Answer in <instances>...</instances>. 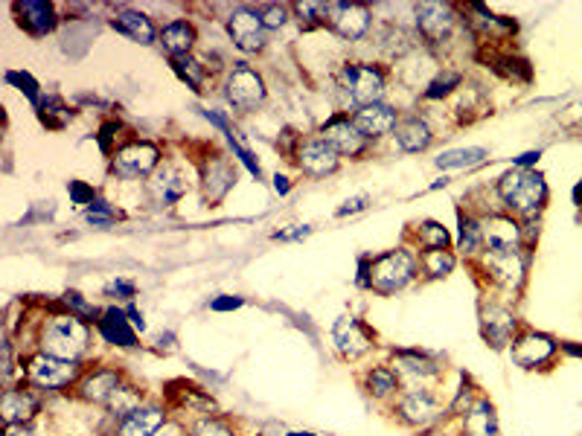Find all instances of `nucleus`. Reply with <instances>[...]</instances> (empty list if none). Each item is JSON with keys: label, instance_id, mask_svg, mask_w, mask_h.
<instances>
[{"label": "nucleus", "instance_id": "obj_1", "mask_svg": "<svg viewBox=\"0 0 582 436\" xmlns=\"http://www.w3.org/2000/svg\"><path fill=\"white\" fill-rule=\"evenodd\" d=\"M41 349L53 358L76 360L88 349V326L76 315H56L41 329Z\"/></svg>", "mask_w": 582, "mask_h": 436}, {"label": "nucleus", "instance_id": "obj_2", "mask_svg": "<svg viewBox=\"0 0 582 436\" xmlns=\"http://www.w3.org/2000/svg\"><path fill=\"white\" fill-rule=\"evenodd\" d=\"M498 192H501L504 201L522 216H533L536 209L544 204V195H548L542 174L539 172H527V169L506 172L501 178V183H498Z\"/></svg>", "mask_w": 582, "mask_h": 436}, {"label": "nucleus", "instance_id": "obj_3", "mask_svg": "<svg viewBox=\"0 0 582 436\" xmlns=\"http://www.w3.org/2000/svg\"><path fill=\"white\" fill-rule=\"evenodd\" d=\"M414 277V256L407 251H390L385 256H379L370 268V285L381 294L399 291L402 285H407Z\"/></svg>", "mask_w": 582, "mask_h": 436}, {"label": "nucleus", "instance_id": "obj_4", "mask_svg": "<svg viewBox=\"0 0 582 436\" xmlns=\"http://www.w3.org/2000/svg\"><path fill=\"white\" fill-rule=\"evenodd\" d=\"M341 87L358 105H376L385 96V73L370 65H346L341 70Z\"/></svg>", "mask_w": 582, "mask_h": 436}, {"label": "nucleus", "instance_id": "obj_5", "mask_svg": "<svg viewBox=\"0 0 582 436\" xmlns=\"http://www.w3.org/2000/svg\"><path fill=\"white\" fill-rule=\"evenodd\" d=\"M30 378L39 384V387H47V390H58V387H67V384L76 378L79 367L73 364V360H65V358H53V355H35L30 358Z\"/></svg>", "mask_w": 582, "mask_h": 436}, {"label": "nucleus", "instance_id": "obj_6", "mask_svg": "<svg viewBox=\"0 0 582 436\" xmlns=\"http://www.w3.org/2000/svg\"><path fill=\"white\" fill-rule=\"evenodd\" d=\"M228 99L233 108H254L265 99V85L259 79V73H254L251 67H237L228 79Z\"/></svg>", "mask_w": 582, "mask_h": 436}, {"label": "nucleus", "instance_id": "obj_7", "mask_svg": "<svg viewBox=\"0 0 582 436\" xmlns=\"http://www.w3.org/2000/svg\"><path fill=\"white\" fill-rule=\"evenodd\" d=\"M230 35H233V44L245 53H256V49H263L265 44V27H263V18H259V12H251V9H237L230 15Z\"/></svg>", "mask_w": 582, "mask_h": 436}, {"label": "nucleus", "instance_id": "obj_8", "mask_svg": "<svg viewBox=\"0 0 582 436\" xmlns=\"http://www.w3.org/2000/svg\"><path fill=\"white\" fill-rule=\"evenodd\" d=\"M327 15L332 21V27L350 41L364 39L370 30V9L362 4H329Z\"/></svg>", "mask_w": 582, "mask_h": 436}, {"label": "nucleus", "instance_id": "obj_9", "mask_svg": "<svg viewBox=\"0 0 582 436\" xmlns=\"http://www.w3.org/2000/svg\"><path fill=\"white\" fill-rule=\"evenodd\" d=\"M518 224L506 216H489L484 224H480V242L489 247V254H510L515 251L518 245Z\"/></svg>", "mask_w": 582, "mask_h": 436}, {"label": "nucleus", "instance_id": "obj_10", "mask_svg": "<svg viewBox=\"0 0 582 436\" xmlns=\"http://www.w3.org/2000/svg\"><path fill=\"white\" fill-rule=\"evenodd\" d=\"M157 148L152 143H131L126 148H120L114 157V169L126 178H140V174H148L157 166Z\"/></svg>", "mask_w": 582, "mask_h": 436}, {"label": "nucleus", "instance_id": "obj_11", "mask_svg": "<svg viewBox=\"0 0 582 436\" xmlns=\"http://www.w3.org/2000/svg\"><path fill=\"white\" fill-rule=\"evenodd\" d=\"M297 164H300L303 172L320 178V174H329L338 169V152L324 140V137H318V140L303 143L300 155H297Z\"/></svg>", "mask_w": 582, "mask_h": 436}, {"label": "nucleus", "instance_id": "obj_12", "mask_svg": "<svg viewBox=\"0 0 582 436\" xmlns=\"http://www.w3.org/2000/svg\"><path fill=\"white\" fill-rule=\"evenodd\" d=\"M416 23H419V32H423L428 41H443L454 27V15H452V9L443 4H419Z\"/></svg>", "mask_w": 582, "mask_h": 436}, {"label": "nucleus", "instance_id": "obj_13", "mask_svg": "<svg viewBox=\"0 0 582 436\" xmlns=\"http://www.w3.org/2000/svg\"><path fill=\"white\" fill-rule=\"evenodd\" d=\"M324 140L336 148L338 155H362L364 152V134L358 131L350 120H332L324 126Z\"/></svg>", "mask_w": 582, "mask_h": 436}, {"label": "nucleus", "instance_id": "obj_14", "mask_svg": "<svg viewBox=\"0 0 582 436\" xmlns=\"http://www.w3.org/2000/svg\"><path fill=\"white\" fill-rule=\"evenodd\" d=\"M148 190H152L157 204H175L178 198L187 192V178H184V172L178 166H164L152 174Z\"/></svg>", "mask_w": 582, "mask_h": 436}, {"label": "nucleus", "instance_id": "obj_15", "mask_svg": "<svg viewBox=\"0 0 582 436\" xmlns=\"http://www.w3.org/2000/svg\"><path fill=\"white\" fill-rule=\"evenodd\" d=\"M353 126L362 131L364 137H381L388 134L390 129H396V111L388 105H364L358 114L353 117Z\"/></svg>", "mask_w": 582, "mask_h": 436}, {"label": "nucleus", "instance_id": "obj_16", "mask_svg": "<svg viewBox=\"0 0 582 436\" xmlns=\"http://www.w3.org/2000/svg\"><path fill=\"white\" fill-rule=\"evenodd\" d=\"M332 334H336V343H338L344 358H358L370 349V334L364 332V326L355 317H341Z\"/></svg>", "mask_w": 582, "mask_h": 436}, {"label": "nucleus", "instance_id": "obj_17", "mask_svg": "<svg viewBox=\"0 0 582 436\" xmlns=\"http://www.w3.org/2000/svg\"><path fill=\"white\" fill-rule=\"evenodd\" d=\"M237 183V172L228 164V157H210V164L204 166V195L210 201H219V198H225V192L230 186Z\"/></svg>", "mask_w": 582, "mask_h": 436}, {"label": "nucleus", "instance_id": "obj_18", "mask_svg": "<svg viewBox=\"0 0 582 436\" xmlns=\"http://www.w3.org/2000/svg\"><path fill=\"white\" fill-rule=\"evenodd\" d=\"M0 414H4L6 425H23L39 414V398L27 390H6L4 402H0Z\"/></svg>", "mask_w": 582, "mask_h": 436}, {"label": "nucleus", "instance_id": "obj_19", "mask_svg": "<svg viewBox=\"0 0 582 436\" xmlns=\"http://www.w3.org/2000/svg\"><path fill=\"white\" fill-rule=\"evenodd\" d=\"M164 425H166V422H164V410L140 407V410H134L131 416L122 419L117 436H155Z\"/></svg>", "mask_w": 582, "mask_h": 436}, {"label": "nucleus", "instance_id": "obj_20", "mask_svg": "<svg viewBox=\"0 0 582 436\" xmlns=\"http://www.w3.org/2000/svg\"><path fill=\"white\" fill-rule=\"evenodd\" d=\"M111 27H114L117 32H122V35H129V39H134V41H140V44H152L155 41L152 21H148L146 15H140V12H131V9L117 12V15L111 18Z\"/></svg>", "mask_w": 582, "mask_h": 436}, {"label": "nucleus", "instance_id": "obj_21", "mask_svg": "<svg viewBox=\"0 0 582 436\" xmlns=\"http://www.w3.org/2000/svg\"><path fill=\"white\" fill-rule=\"evenodd\" d=\"M129 315L126 311H117V308H108L103 320H99V332L108 343H120V346H134L138 334H134L131 320H126Z\"/></svg>", "mask_w": 582, "mask_h": 436}, {"label": "nucleus", "instance_id": "obj_22", "mask_svg": "<svg viewBox=\"0 0 582 436\" xmlns=\"http://www.w3.org/2000/svg\"><path fill=\"white\" fill-rule=\"evenodd\" d=\"M551 355H553V343L548 338H542V334H524V338L513 346L515 364H522V367H539Z\"/></svg>", "mask_w": 582, "mask_h": 436}, {"label": "nucleus", "instance_id": "obj_23", "mask_svg": "<svg viewBox=\"0 0 582 436\" xmlns=\"http://www.w3.org/2000/svg\"><path fill=\"white\" fill-rule=\"evenodd\" d=\"M399 414L407 419V422H414V425H425V422H431L437 414H440V407L434 402V396L425 393V390H414V393H407L402 398V405H399Z\"/></svg>", "mask_w": 582, "mask_h": 436}, {"label": "nucleus", "instance_id": "obj_24", "mask_svg": "<svg viewBox=\"0 0 582 436\" xmlns=\"http://www.w3.org/2000/svg\"><path fill=\"white\" fill-rule=\"evenodd\" d=\"M15 9H18V15H21V23L30 32L44 35V32L53 30V23H56L53 6L44 4V0H23V4H18Z\"/></svg>", "mask_w": 582, "mask_h": 436}, {"label": "nucleus", "instance_id": "obj_25", "mask_svg": "<svg viewBox=\"0 0 582 436\" xmlns=\"http://www.w3.org/2000/svg\"><path fill=\"white\" fill-rule=\"evenodd\" d=\"M396 143H399L405 152H425L431 146V129L425 120L411 117L405 120L399 129H396Z\"/></svg>", "mask_w": 582, "mask_h": 436}, {"label": "nucleus", "instance_id": "obj_26", "mask_svg": "<svg viewBox=\"0 0 582 436\" xmlns=\"http://www.w3.org/2000/svg\"><path fill=\"white\" fill-rule=\"evenodd\" d=\"M117 387H120V376L114 369H96L94 376L82 381V396L88 402H108Z\"/></svg>", "mask_w": 582, "mask_h": 436}, {"label": "nucleus", "instance_id": "obj_27", "mask_svg": "<svg viewBox=\"0 0 582 436\" xmlns=\"http://www.w3.org/2000/svg\"><path fill=\"white\" fill-rule=\"evenodd\" d=\"M489 268L495 273V280H501L504 285H518L524 277V259L518 256V251L489 254Z\"/></svg>", "mask_w": 582, "mask_h": 436}, {"label": "nucleus", "instance_id": "obj_28", "mask_svg": "<svg viewBox=\"0 0 582 436\" xmlns=\"http://www.w3.org/2000/svg\"><path fill=\"white\" fill-rule=\"evenodd\" d=\"M160 41H164V47L175 58H184L193 49V44H195V30L190 27L187 21H175V23H169V27H164Z\"/></svg>", "mask_w": 582, "mask_h": 436}, {"label": "nucleus", "instance_id": "obj_29", "mask_svg": "<svg viewBox=\"0 0 582 436\" xmlns=\"http://www.w3.org/2000/svg\"><path fill=\"white\" fill-rule=\"evenodd\" d=\"M484 326H487V338L495 346H504L510 341V334L515 332V317L504 308H487L484 311Z\"/></svg>", "mask_w": 582, "mask_h": 436}, {"label": "nucleus", "instance_id": "obj_30", "mask_svg": "<svg viewBox=\"0 0 582 436\" xmlns=\"http://www.w3.org/2000/svg\"><path fill=\"white\" fill-rule=\"evenodd\" d=\"M396 372H402L407 378H431L437 376V360H431L425 355H416V352H399L393 358Z\"/></svg>", "mask_w": 582, "mask_h": 436}, {"label": "nucleus", "instance_id": "obj_31", "mask_svg": "<svg viewBox=\"0 0 582 436\" xmlns=\"http://www.w3.org/2000/svg\"><path fill=\"white\" fill-rule=\"evenodd\" d=\"M466 433L469 436H495V414L489 402H478L466 414Z\"/></svg>", "mask_w": 582, "mask_h": 436}, {"label": "nucleus", "instance_id": "obj_32", "mask_svg": "<svg viewBox=\"0 0 582 436\" xmlns=\"http://www.w3.org/2000/svg\"><path fill=\"white\" fill-rule=\"evenodd\" d=\"M487 157L484 148H454V152H445L437 157L440 169H463V166H475Z\"/></svg>", "mask_w": 582, "mask_h": 436}, {"label": "nucleus", "instance_id": "obj_33", "mask_svg": "<svg viewBox=\"0 0 582 436\" xmlns=\"http://www.w3.org/2000/svg\"><path fill=\"white\" fill-rule=\"evenodd\" d=\"M111 407V414L114 416H131L134 410H140V393L138 390H131V387H117L114 393H111V398L105 402Z\"/></svg>", "mask_w": 582, "mask_h": 436}, {"label": "nucleus", "instance_id": "obj_34", "mask_svg": "<svg viewBox=\"0 0 582 436\" xmlns=\"http://www.w3.org/2000/svg\"><path fill=\"white\" fill-rule=\"evenodd\" d=\"M419 245H423L425 251H445V245H449V230L437 221L419 224Z\"/></svg>", "mask_w": 582, "mask_h": 436}, {"label": "nucleus", "instance_id": "obj_35", "mask_svg": "<svg viewBox=\"0 0 582 436\" xmlns=\"http://www.w3.org/2000/svg\"><path fill=\"white\" fill-rule=\"evenodd\" d=\"M423 268L431 273V277H445V273L454 268V256L449 251H425Z\"/></svg>", "mask_w": 582, "mask_h": 436}, {"label": "nucleus", "instance_id": "obj_36", "mask_svg": "<svg viewBox=\"0 0 582 436\" xmlns=\"http://www.w3.org/2000/svg\"><path fill=\"white\" fill-rule=\"evenodd\" d=\"M367 387H370V393H373V396H390L396 390V376H393L390 369H385V367L373 369L367 376Z\"/></svg>", "mask_w": 582, "mask_h": 436}, {"label": "nucleus", "instance_id": "obj_37", "mask_svg": "<svg viewBox=\"0 0 582 436\" xmlns=\"http://www.w3.org/2000/svg\"><path fill=\"white\" fill-rule=\"evenodd\" d=\"M175 70H178L181 76L195 87V91H198V87H201V82H204V70H201V65H198V61H193V58H175Z\"/></svg>", "mask_w": 582, "mask_h": 436}, {"label": "nucleus", "instance_id": "obj_38", "mask_svg": "<svg viewBox=\"0 0 582 436\" xmlns=\"http://www.w3.org/2000/svg\"><path fill=\"white\" fill-rule=\"evenodd\" d=\"M193 436H233V431L228 422H221V419H201L195 425Z\"/></svg>", "mask_w": 582, "mask_h": 436}, {"label": "nucleus", "instance_id": "obj_39", "mask_svg": "<svg viewBox=\"0 0 582 436\" xmlns=\"http://www.w3.org/2000/svg\"><path fill=\"white\" fill-rule=\"evenodd\" d=\"M461 85V76H457V73H452V70H445L443 76H437L434 82H431V87H428V96L431 99H437V96H445L452 91V87H457Z\"/></svg>", "mask_w": 582, "mask_h": 436}, {"label": "nucleus", "instance_id": "obj_40", "mask_svg": "<svg viewBox=\"0 0 582 436\" xmlns=\"http://www.w3.org/2000/svg\"><path fill=\"white\" fill-rule=\"evenodd\" d=\"M461 245H463V251H478L480 245V224L475 221H463V227H461Z\"/></svg>", "mask_w": 582, "mask_h": 436}, {"label": "nucleus", "instance_id": "obj_41", "mask_svg": "<svg viewBox=\"0 0 582 436\" xmlns=\"http://www.w3.org/2000/svg\"><path fill=\"white\" fill-rule=\"evenodd\" d=\"M65 303H67V308H70V315H76V317H96V308L85 303L82 294H76V291L65 294Z\"/></svg>", "mask_w": 582, "mask_h": 436}, {"label": "nucleus", "instance_id": "obj_42", "mask_svg": "<svg viewBox=\"0 0 582 436\" xmlns=\"http://www.w3.org/2000/svg\"><path fill=\"white\" fill-rule=\"evenodd\" d=\"M259 18H263L265 30H277L286 23V6H265L263 12H259Z\"/></svg>", "mask_w": 582, "mask_h": 436}, {"label": "nucleus", "instance_id": "obj_43", "mask_svg": "<svg viewBox=\"0 0 582 436\" xmlns=\"http://www.w3.org/2000/svg\"><path fill=\"white\" fill-rule=\"evenodd\" d=\"M9 82H15L21 85V91H27V96L32 99V102H39V85H35L27 73H9Z\"/></svg>", "mask_w": 582, "mask_h": 436}, {"label": "nucleus", "instance_id": "obj_44", "mask_svg": "<svg viewBox=\"0 0 582 436\" xmlns=\"http://www.w3.org/2000/svg\"><path fill=\"white\" fill-rule=\"evenodd\" d=\"M70 198L76 204H94V190L85 186L82 181H70Z\"/></svg>", "mask_w": 582, "mask_h": 436}, {"label": "nucleus", "instance_id": "obj_45", "mask_svg": "<svg viewBox=\"0 0 582 436\" xmlns=\"http://www.w3.org/2000/svg\"><path fill=\"white\" fill-rule=\"evenodd\" d=\"M367 207V198H353V201H346V207L338 209V216H346V213H358V209H364Z\"/></svg>", "mask_w": 582, "mask_h": 436}, {"label": "nucleus", "instance_id": "obj_46", "mask_svg": "<svg viewBox=\"0 0 582 436\" xmlns=\"http://www.w3.org/2000/svg\"><path fill=\"white\" fill-rule=\"evenodd\" d=\"M242 300H237V297H221V300H213V308L216 311H228V308H239Z\"/></svg>", "mask_w": 582, "mask_h": 436}, {"label": "nucleus", "instance_id": "obj_47", "mask_svg": "<svg viewBox=\"0 0 582 436\" xmlns=\"http://www.w3.org/2000/svg\"><path fill=\"white\" fill-rule=\"evenodd\" d=\"M4 436H32L27 425H6V433Z\"/></svg>", "mask_w": 582, "mask_h": 436}, {"label": "nucleus", "instance_id": "obj_48", "mask_svg": "<svg viewBox=\"0 0 582 436\" xmlns=\"http://www.w3.org/2000/svg\"><path fill=\"white\" fill-rule=\"evenodd\" d=\"M108 291H111V294H117V291H120V294H126V297H131V294H134V289H131L129 282H114Z\"/></svg>", "mask_w": 582, "mask_h": 436}, {"label": "nucleus", "instance_id": "obj_49", "mask_svg": "<svg viewBox=\"0 0 582 436\" xmlns=\"http://www.w3.org/2000/svg\"><path fill=\"white\" fill-rule=\"evenodd\" d=\"M155 436H187V433H184L178 425H164V428H160Z\"/></svg>", "mask_w": 582, "mask_h": 436}, {"label": "nucleus", "instance_id": "obj_50", "mask_svg": "<svg viewBox=\"0 0 582 436\" xmlns=\"http://www.w3.org/2000/svg\"><path fill=\"white\" fill-rule=\"evenodd\" d=\"M536 160H539V152H527V155L518 157V169H524V166H530V164H536Z\"/></svg>", "mask_w": 582, "mask_h": 436}, {"label": "nucleus", "instance_id": "obj_51", "mask_svg": "<svg viewBox=\"0 0 582 436\" xmlns=\"http://www.w3.org/2000/svg\"><path fill=\"white\" fill-rule=\"evenodd\" d=\"M126 315L131 317V326H134V329H140V332L146 329V323H143V317H140V315H138V311H134V308H129V311H126Z\"/></svg>", "mask_w": 582, "mask_h": 436}, {"label": "nucleus", "instance_id": "obj_52", "mask_svg": "<svg viewBox=\"0 0 582 436\" xmlns=\"http://www.w3.org/2000/svg\"><path fill=\"white\" fill-rule=\"evenodd\" d=\"M274 190L277 192H289V178H280V174H277V178H274Z\"/></svg>", "mask_w": 582, "mask_h": 436}, {"label": "nucleus", "instance_id": "obj_53", "mask_svg": "<svg viewBox=\"0 0 582 436\" xmlns=\"http://www.w3.org/2000/svg\"><path fill=\"white\" fill-rule=\"evenodd\" d=\"M291 436H312V433H291Z\"/></svg>", "mask_w": 582, "mask_h": 436}, {"label": "nucleus", "instance_id": "obj_54", "mask_svg": "<svg viewBox=\"0 0 582 436\" xmlns=\"http://www.w3.org/2000/svg\"><path fill=\"white\" fill-rule=\"evenodd\" d=\"M579 111H582V108H579Z\"/></svg>", "mask_w": 582, "mask_h": 436}]
</instances>
